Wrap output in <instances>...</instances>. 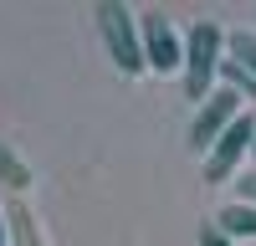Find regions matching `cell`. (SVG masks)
<instances>
[{"label": "cell", "mask_w": 256, "mask_h": 246, "mask_svg": "<svg viewBox=\"0 0 256 246\" xmlns=\"http://www.w3.org/2000/svg\"><path fill=\"white\" fill-rule=\"evenodd\" d=\"M92 20H98V41H102V52H108L113 67H118L123 77H148L138 10L123 6V0H102V6H92Z\"/></svg>", "instance_id": "1"}, {"label": "cell", "mask_w": 256, "mask_h": 246, "mask_svg": "<svg viewBox=\"0 0 256 246\" xmlns=\"http://www.w3.org/2000/svg\"><path fill=\"white\" fill-rule=\"evenodd\" d=\"M226 56H230V36L220 26H210V20L190 26V36H184V77L180 82H184V98L195 108L216 98V77L226 67Z\"/></svg>", "instance_id": "2"}, {"label": "cell", "mask_w": 256, "mask_h": 246, "mask_svg": "<svg viewBox=\"0 0 256 246\" xmlns=\"http://www.w3.org/2000/svg\"><path fill=\"white\" fill-rule=\"evenodd\" d=\"M138 31H144V62L154 77H184V36L174 31V20L164 10H138Z\"/></svg>", "instance_id": "3"}, {"label": "cell", "mask_w": 256, "mask_h": 246, "mask_svg": "<svg viewBox=\"0 0 256 246\" xmlns=\"http://www.w3.org/2000/svg\"><path fill=\"white\" fill-rule=\"evenodd\" d=\"M246 154H256V118L251 113H241L230 128L220 134V144L210 149L205 159H200V174H205V184H226V180H241V159Z\"/></svg>", "instance_id": "4"}, {"label": "cell", "mask_w": 256, "mask_h": 246, "mask_svg": "<svg viewBox=\"0 0 256 246\" xmlns=\"http://www.w3.org/2000/svg\"><path fill=\"white\" fill-rule=\"evenodd\" d=\"M241 113H246V108H241V92L220 82V88H216V98H210V102H200V108H195V118H190V149L205 159V154L220 144V134H226Z\"/></svg>", "instance_id": "5"}, {"label": "cell", "mask_w": 256, "mask_h": 246, "mask_svg": "<svg viewBox=\"0 0 256 246\" xmlns=\"http://www.w3.org/2000/svg\"><path fill=\"white\" fill-rule=\"evenodd\" d=\"M6 220H10V246H46V236H41V220L26 200H10L6 205Z\"/></svg>", "instance_id": "6"}, {"label": "cell", "mask_w": 256, "mask_h": 246, "mask_svg": "<svg viewBox=\"0 0 256 246\" xmlns=\"http://www.w3.org/2000/svg\"><path fill=\"white\" fill-rule=\"evenodd\" d=\"M216 226H220L230 241L256 236V205H251V200H230V205H220V210H216Z\"/></svg>", "instance_id": "7"}, {"label": "cell", "mask_w": 256, "mask_h": 246, "mask_svg": "<svg viewBox=\"0 0 256 246\" xmlns=\"http://www.w3.org/2000/svg\"><path fill=\"white\" fill-rule=\"evenodd\" d=\"M0 184H6V190H26L31 184V164H20V154L10 144H0Z\"/></svg>", "instance_id": "8"}, {"label": "cell", "mask_w": 256, "mask_h": 246, "mask_svg": "<svg viewBox=\"0 0 256 246\" xmlns=\"http://www.w3.org/2000/svg\"><path fill=\"white\" fill-rule=\"evenodd\" d=\"M230 62H241L256 77V31H230Z\"/></svg>", "instance_id": "9"}, {"label": "cell", "mask_w": 256, "mask_h": 246, "mask_svg": "<svg viewBox=\"0 0 256 246\" xmlns=\"http://www.w3.org/2000/svg\"><path fill=\"white\" fill-rule=\"evenodd\" d=\"M195 246H236V241H230V236L220 231L216 220H200V231H195Z\"/></svg>", "instance_id": "10"}, {"label": "cell", "mask_w": 256, "mask_h": 246, "mask_svg": "<svg viewBox=\"0 0 256 246\" xmlns=\"http://www.w3.org/2000/svg\"><path fill=\"white\" fill-rule=\"evenodd\" d=\"M236 195H241V200H251V205H256V174H241V180H236Z\"/></svg>", "instance_id": "11"}, {"label": "cell", "mask_w": 256, "mask_h": 246, "mask_svg": "<svg viewBox=\"0 0 256 246\" xmlns=\"http://www.w3.org/2000/svg\"><path fill=\"white\" fill-rule=\"evenodd\" d=\"M0 246H10V220H6V210H0Z\"/></svg>", "instance_id": "12"}]
</instances>
